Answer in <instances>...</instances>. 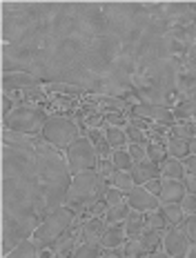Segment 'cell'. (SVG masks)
Masks as SVG:
<instances>
[{
    "label": "cell",
    "mask_w": 196,
    "mask_h": 258,
    "mask_svg": "<svg viewBox=\"0 0 196 258\" xmlns=\"http://www.w3.org/2000/svg\"><path fill=\"white\" fill-rule=\"evenodd\" d=\"M187 196L183 180H172V178H161V203L163 205H181L183 198Z\"/></svg>",
    "instance_id": "obj_12"
},
{
    "label": "cell",
    "mask_w": 196,
    "mask_h": 258,
    "mask_svg": "<svg viewBox=\"0 0 196 258\" xmlns=\"http://www.w3.org/2000/svg\"><path fill=\"white\" fill-rule=\"evenodd\" d=\"M101 258H125L123 247H121V249H105V254H103Z\"/></svg>",
    "instance_id": "obj_44"
},
{
    "label": "cell",
    "mask_w": 196,
    "mask_h": 258,
    "mask_svg": "<svg viewBox=\"0 0 196 258\" xmlns=\"http://www.w3.org/2000/svg\"><path fill=\"white\" fill-rule=\"evenodd\" d=\"M105 138H107V145L112 147V152H116V149H127L129 147V138H127V134H125V127L107 125L105 127Z\"/></svg>",
    "instance_id": "obj_18"
},
{
    "label": "cell",
    "mask_w": 196,
    "mask_h": 258,
    "mask_svg": "<svg viewBox=\"0 0 196 258\" xmlns=\"http://www.w3.org/2000/svg\"><path fill=\"white\" fill-rule=\"evenodd\" d=\"M147 258H170V256H167L165 251H152V254L147 256Z\"/></svg>",
    "instance_id": "obj_45"
},
{
    "label": "cell",
    "mask_w": 196,
    "mask_h": 258,
    "mask_svg": "<svg viewBox=\"0 0 196 258\" xmlns=\"http://www.w3.org/2000/svg\"><path fill=\"white\" fill-rule=\"evenodd\" d=\"M183 185H185V189H187V194H196V176L194 174H185Z\"/></svg>",
    "instance_id": "obj_40"
},
{
    "label": "cell",
    "mask_w": 196,
    "mask_h": 258,
    "mask_svg": "<svg viewBox=\"0 0 196 258\" xmlns=\"http://www.w3.org/2000/svg\"><path fill=\"white\" fill-rule=\"evenodd\" d=\"M127 152H129V156H132L134 165H136V163H143V160H147V149H145V145H129Z\"/></svg>",
    "instance_id": "obj_36"
},
{
    "label": "cell",
    "mask_w": 196,
    "mask_h": 258,
    "mask_svg": "<svg viewBox=\"0 0 196 258\" xmlns=\"http://www.w3.org/2000/svg\"><path fill=\"white\" fill-rule=\"evenodd\" d=\"M174 118L176 122H194L196 120V98H183L174 107Z\"/></svg>",
    "instance_id": "obj_17"
},
{
    "label": "cell",
    "mask_w": 196,
    "mask_h": 258,
    "mask_svg": "<svg viewBox=\"0 0 196 258\" xmlns=\"http://www.w3.org/2000/svg\"><path fill=\"white\" fill-rule=\"evenodd\" d=\"M185 216H196V194H187L181 203Z\"/></svg>",
    "instance_id": "obj_38"
},
{
    "label": "cell",
    "mask_w": 196,
    "mask_h": 258,
    "mask_svg": "<svg viewBox=\"0 0 196 258\" xmlns=\"http://www.w3.org/2000/svg\"><path fill=\"white\" fill-rule=\"evenodd\" d=\"M189 238L185 236L178 227H167L165 236H163V251H165L170 258H185L189 251Z\"/></svg>",
    "instance_id": "obj_9"
},
{
    "label": "cell",
    "mask_w": 196,
    "mask_h": 258,
    "mask_svg": "<svg viewBox=\"0 0 196 258\" xmlns=\"http://www.w3.org/2000/svg\"><path fill=\"white\" fill-rule=\"evenodd\" d=\"M65 160H67V167H69V171H72V176H74V174H80V171L96 169L101 156H98L94 143H91L89 138L80 136L78 141H76L72 147L65 152Z\"/></svg>",
    "instance_id": "obj_7"
},
{
    "label": "cell",
    "mask_w": 196,
    "mask_h": 258,
    "mask_svg": "<svg viewBox=\"0 0 196 258\" xmlns=\"http://www.w3.org/2000/svg\"><path fill=\"white\" fill-rule=\"evenodd\" d=\"M94 103L101 107L105 114L127 109V100H125V98H114V96H94Z\"/></svg>",
    "instance_id": "obj_22"
},
{
    "label": "cell",
    "mask_w": 196,
    "mask_h": 258,
    "mask_svg": "<svg viewBox=\"0 0 196 258\" xmlns=\"http://www.w3.org/2000/svg\"><path fill=\"white\" fill-rule=\"evenodd\" d=\"M123 227H125V234H127V238H140V234L145 232V214H140V212H134L132 209V214L127 216V220L123 223Z\"/></svg>",
    "instance_id": "obj_20"
},
{
    "label": "cell",
    "mask_w": 196,
    "mask_h": 258,
    "mask_svg": "<svg viewBox=\"0 0 196 258\" xmlns=\"http://www.w3.org/2000/svg\"><path fill=\"white\" fill-rule=\"evenodd\" d=\"M161 174H163V178H172V180H183L185 178V165H183V160H178V158H170L167 156L165 160L161 163Z\"/></svg>",
    "instance_id": "obj_19"
},
{
    "label": "cell",
    "mask_w": 196,
    "mask_h": 258,
    "mask_svg": "<svg viewBox=\"0 0 196 258\" xmlns=\"http://www.w3.org/2000/svg\"><path fill=\"white\" fill-rule=\"evenodd\" d=\"M42 85V80L27 72H12L3 74V94H12V91L20 89H38Z\"/></svg>",
    "instance_id": "obj_11"
},
{
    "label": "cell",
    "mask_w": 196,
    "mask_h": 258,
    "mask_svg": "<svg viewBox=\"0 0 196 258\" xmlns=\"http://www.w3.org/2000/svg\"><path fill=\"white\" fill-rule=\"evenodd\" d=\"M163 236H165V229H145L143 234H140V243H143V247L147 251H156V247L163 245Z\"/></svg>",
    "instance_id": "obj_25"
},
{
    "label": "cell",
    "mask_w": 196,
    "mask_h": 258,
    "mask_svg": "<svg viewBox=\"0 0 196 258\" xmlns=\"http://www.w3.org/2000/svg\"><path fill=\"white\" fill-rule=\"evenodd\" d=\"M103 201H105L107 207H118V205H123V203H127V196H125L121 189H116V187L110 185L105 191V196H103Z\"/></svg>",
    "instance_id": "obj_33"
},
{
    "label": "cell",
    "mask_w": 196,
    "mask_h": 258,
    "mask_svg": "<svg viewBox=\"0 0 196 258\" xmlns=\"http://www.w3.org/2000/svg\"><path fill=\"white\" fill-rule=\"evenodd\" d=\"M185 258H196V245L189 247V251H187V256H185Z\"/></svg>",
    "instance_id": "obj_47"
},
{
    "label": "cell",
    "mask_w": 196,
    "mask_h": 258,
    "mask_svg": "<svg viewBox=\"0 0 196 258\" xmlns=\"http://www.w3.org/2000/svg\"><path fill=\"white\" fill-rule=\"evenodd\" d=\"M127 205L134 209V212H140V214H147V212H156L161 209V198L154 196L152 191H147L143 185H136L132 191L127 194Z\"/></svg>",
    "instance_id": "obj_10"
},
{
    "label": "cell",
    "mask_w": 196,
    "mask_h": 258,
    "mask_svg": "<svg viewBox=\"0 0 196 258\" xmlns=\"http://www.w3.org/2000/svg\"><path fill=\"white\" fill-rule=\"evenodd\" d=\"M129 214H132V207H129L127 203H123V205H118V207H107L103 218H105L107 225H123Z\"/></svg>",
    "instance_id": "obj_24"
},
{
    "label": "cell",
    "mask_w": 196,
    "mask_h": 258,
    "mask_svg": "<svg viewBox=\"0 0 196 258\" xmlns=\"http://www.w3.org/2000/svg\"><path fill=\"white\" fill-rule=\"evenodd\" d=\"M187 98H196V91H192V94H189V96H187Z\"/></svg>",
    "instance_id": "obj_48"
},
{
    "label": "cell",
    "mask_w": 196,
    "mask_h": 258,
    "mask_svg": "<svg viewBox=\"0 0 196 258\" xmlns=\"http://www.w3.org/2000/svg\"><path fill=\"white\" fill-rule=\"evenodd\" d=\"M172 23L145 3H3V74L80 94L134 96L136 72L172 56Z\"/></svg>",
    "instance_id": "obj_1"
},
{
    "label": "cell",
    "mask_w": 196,
    "mask_h": 258,
    "mask_svg": "<svg viewBox=\"0 0 196 258\" xmlns=\"http://www.w3.org/2000/svg\"><path fill=\"white\" fill-rule=\"evenodd\" d=\"M145 227L147 229H165V218H163V214L156 209V212H147L145 214Z\"/></svg>",
    "instance_id": "obj_34"
},
{
    "label": "cell",
    "mask_w": 196,
    "mask_h": 258,
    "mask_svg": "<svg viewBox=\"0 0 196 258\" xmlns=\"http://www.w3.org/2000/svg\"><path fill=\"white\" fill-rule=\"evenodd\" d=\"M49 89L54 91V94H67V96H80V91L72 87V85H63V83H52V85H47Z\"/></svg>",
    "instance_id": "obj_37"
},
{
    "label": "cell",
    "mask_w": 196,
    "mask_h": 258,
    "mask_svg": "<svg viewBox=\"0 0 196 258\" xmlns=\"http://www.w3.org/2000/svg\"><path fill=\"white\" fill-rule=\"evenodd\" d=\"M56 258H69V256H63V254H56Z\"/></svg>",
    "instance_id": "obj_49"
},
{
    "label": "cell",
    "mask_w": 196,
    "mask_h": 258,
    "mask_svg": "<svg viewBox=\"0 0 196 258\" xmlns=\"http://www.w3.org/2000/svg\"><path fill=\"white\" fill-rule=\"evenodd\" d=\"M0 103H3V118L12 114V98H9V94H3V100H0Z\"/></svg>",
    "instance_id": "obj_43"
},
{
    "label": "cell",
    "mask_w": 196,
    "mask_h": 258,
    "mask_svg": "<svg viewBox=\"0 0 196 258\" xmlns=\"http://www.w3.org/2000/svg\"><path fill=\"white\" fill-rule=\"evenodd\" d=\"M105 229H107V223L103 216L87 218L83 223V227H80V240H83V243H101Z\"/></svg>",
    "instance_id": "obj_13"
},
{
    "label": "cell",
    "mask_w": 196,
    "mask_h": 258,
    "mask_svg": "<svg viewBox=\"0 0 196 258\" xmlns=\"http://www.w3.org/2000/svg\"><path fill=\"white\" fill-rule=\"evenodd\" d=\"M47 114L45 109L34 105H18L12 109V114L3 118V129L14 134H25V136H31V134H40V129L45 127L47 122Z\"/></svg>",
    "instance_id": "obj_5"
},
{
    "label": "cell",
    "mask_w": 196,
    "mask_h": 258,
    "mask_svg": "<svg viewBox=\"0 0 196 258\" xmlns=\"http://www.w3.org/2000/svg\"><path fill=\"white\" fill-rule=\"evenodd\" d=\"M123 254H125V258H147L150 251L145 249L138 238H127V243L123 245Z\"/></svg>",
    "instance_id": "obj_30"
},
{
    "label": "cell",
    "mask_w": 196,
    "mask_h": 258,
    "mask_svg": "<svg viewBox=\"0 0 196 258\" xmlns=\"http://www.w3.org/2000/svg\"><path fill=\"white\" fill-rule=\"evenodd\" d=\"M96 171L103 176V178L110 180V178H112V174L116 171V167H114L112 158H110V160H98V167H96Z\"/></svg>",
    "instance_id": "obj_39"
},
{
    "label": "cell",
    "mask_w": 196,
    "mask_h": 258,
    "mask_svg": "<svg viewBox=\"0 0 196 258\" xmlns=\"http://www.w3.org/2000/svg\"><path fill=\"white\" fill-rule=\"evenodd\" d=\"M129 114L140 116L145 120L154 122V125H163V127H172L176 122L174 118V111L170 107H163V105H152V103H134L129 107Z\"/></svg>",
    "instance_id": "obj_8"
},
{
    "label": "cell",
    "mask_w": 196,
    "mask_h": 258,
    "mask_svg": "<svg viewBox=\"0 0 196 258\" xmlns=\"http://www.w3.org/2000/svg\"><path fill=\"white\" fill-rule=\"evenodd\" d=\"M132 176L136 180V185H147L150 180L163 178L161 174V165L152 163V160H143V163H136L132 167Z\"/></svg>",
    "instance_id": "obj_14"
},
{
    "label": "cell",
    "mask_w": 196,
    "mask_h": 258,
    "mask_svg": "<svg viewBox=\"0 0 196 258\" xmlns=\"http://www.w3.org/2000/svg\"><path fill=\"white\" fill-rule=\"evenodd\" d=\"M145 149H147V160H152V163H156V165H161L163 160L167 158V149H165V145L163 143H147L145 145Z\"/></svg>",
    "instance_id": "obj_32"
},
{
    "label": "cell",
    "mask_w": 196,
    "mask_h": 258,
    "mask_svg": "<svg viewBox=\"0 0 196 258\" xmlns=\"http://www.w3.org/2000/svg\"><path fill=\"white\" fill-rule=\"evenodd\" d=\"M107 187H110V180L103 178L96 169L74 174L67 198H65V207L74 209V212H85V207H89L91 203L103 201Z\"/></svg>",
    "instance_id": "obj_3"
},
{
    "label": "cell",
    "mask_w": 196,
    "mask_h": 258,
    "mask_svg": "<svg viewBox=\"0 0 196 258\" xmlns=\"http://www.w3.org/2000/svg\"><path fill=\"white\" fill-rule=\"evenodd\" d=\"M76 216H78V212H74V209H69L65 205L58 207L56 212H52L40 225H38V229L34 232V236H31V240L38 245V249H52V247L76 225Z\"/></svg>",
    "instance_id": "obj_4"
},
{
    "label": "cell",
    "mask_w": 196,
    "mask_h": 258,
    "mask_svg": "<svg viewBox=\"0 0 196 258\" xmlns=\"http://www.w3.org/2000/svg\"><path fill=\"white\" fill-rule=\"evenodd\" d=\"M112 163L118 171H132V167H134V160L127 149H116V152L112 154Z\"/></svg>",
    "instance_id": "obj_31"
},
{
    "label": "cell",
    "mask_w": 196,
    "mask_h": 258,
    "mask_svg": "<svg viewBox=\"0 0 196 258\" xmlns=\"http://www.w3.org/2000/svg\"><path fill=\"white\" fill-rule=\"evenodd\" d=\"M170 134H172V138L189 143L196 136V127H194V122H174V125L170 127Z\"/></svg>",
    "instance_id": "obj_28"
},
{
    "label": "cell",
    "mask_w": 196,
    "mask_h": 258,
    "mask_svg": "<svg viewBox=\"0 0 196 258\" xmlns=\"http://www.w3.org/2000/svg\"><path fill=\"white\" fill-rule=\"evenodd\" d=\"M103 254H105V249L101 243H80L72 258H101Z\"/></svg>",
    "instance_id": "obj_29"
},
{
    "label": "cell",
    "mask_w": 196,
    "mask_h": 258,
    "mask_svg": "<svg viewBox=\"0 0 196 258\" xmlns=\"http://www.w3.org/2000/svg\"><path fill=\"white\" fill-rule=\"evenodd\" d=\"M189 154H196V136L189 141Z\"/></svg>",
    "instance_id": "obj_46"
},
{
    "label": "cell",
    "mask_w": 196,
    "mask_h": 258,
    "mask_svg": "<svg viewBox=\"0 0 196 258\" xmlns=\"http://www.w3.org/2000/svg\"><path fill=\"white\" fill-rule=\"evenodd\" d=\"M183 165H185V171H187V174L196 176V154H189L187 158L183 160Z\"/></svg>",
    "instance_id": "obj_41"
},
{
    "label": "cell",
    "mask_w": 196,
    "mask_h": 258,
    "mask_svg": "<svg viewBox=\"0 0 196 258\" xmlns=\"http://www.w3.org/2000/svg\"><path fill=\"white\" fill-rule=\"evenodd\" d=\"M38 245L34 243V240H25V243H20L16 249H12L7 256H3V258H38Z\"/></svg>",
    "instance_id": "obj_27"
},
{
    "label": "cell",
    "mask_w": 196,
    "mask_h": 258,
    "mask_svg": "<svg viewBox=\"0 0 196 258\" xmlns=\"http://www.w3.org/2000/svg\"><path fill=\"white\" fill-rule=\"evenodd\" d=\"M165 149H167V156L170 158H178V160H185L189 156V143L187 141H178V138H172L165 143Z\"/></svg>",
    "instance_id": "obj_26"
},
{
    "label": "cell",
    "mask_w": 196,
    "mask_h": 258,
    "mask_svg": "<svg viewBox=\"0 0 196 258\" xmlns=\"http://www.w3.org/2000/svg\"><path fill=\"white\" fill-rule=\"evenodd\" d=\"M38 136L45 143H49L52 147H56L58 152H67L72 145L78 141V125L74 120H69L67 116H49L45 127L40 129Z\"/></svg>",
    "instance_id": "obj_6"
},
{
    "label": "cell",
    "mask_w": 196,
    "mask_h": 258,
    "mask_svg": "<svg viewBox=\"0 0 196 258\" xmlns=\"http://www.w3.org/2000/svg\"><path fill=\"white\" fill-rule=\"evenodd\" d=\"M110 185L116 187V189H121L125 196H127V194L136 187V180H134L132 171H118V169H116V171L112 174V178H110Z\"/></svg>",
    "instance_id": "obj_21"
},
{
    "label": "cell",
    "mask_w": 196,
    "mask_h": 258,
    "mask_svg": "<svg viewBox=\"0 0 196 258\" xmlns=\"http://www.w3.org/2000/svg\"><path fill=\"white\" fill-rule=\"evenodd\" d=\"M87 138H89L91 143H94L98 156H101V160H110L112 158V147L107 145V138H105V129H98V127H91L87 129Z\"/></svg>",
    "instance_id": "obj_16"
},
{
    "label": "cell",
    "mask_w": 196,
    "mask_h": 258,
    "mask_svg": "<svg viewBox=\"0 0 196 258\" xmlns=\"http://www.w3.org/2000/svg\"><path fill=\"white\" fill-rule=\"evenodd\" d=\"M178 229L187 236L189 243L196 245V216H185V220L178 225Z\"/></svg>",
    "instance_id": "obj_35"
},
{
    "label": "cell",
    "mask_w": 196,
    "mask_h": 258,
    "mask_svg": "<svg viewBox=\"0 0 196 258\" xmlns=\"http://www.w3.org/2000/svg\"><path fill=\"white\" fill-rule=\"evenodd\" d=\"M125 243H127V234H125L123 225H107L105 234L101 238L103 249H121Z\"/></svg>",
    "instance_id": "obj_15"
},
{
    "label": "cell",
    "mask_w": 196,
    "mask_h": 258,
    "mask_svg": "<svg viewBox=\"0 0 196 258\" xmlns=\"http://www.w3.org/2000/svg\"><path fill=\"white\" fill-rule=\"evenodd\" d=\"M3 214L0 251L7 256L29 240L38 225L65 205L72 171L65 156L40 136L3 129Z\"/></svg>",
    "instance_id": "obj_2"
},
{
    "label": "cell",
    "mask_w": 196,
    "mask_h": 258,
    "mask_svg": "<svg viewBox=\"0 0 196 258\" xmlns=\"http://www.w3.org/2000/svg\"><path fill=\"white\" fill-rule=\"evenodd\" d=\"M143 187H145L147 191H152V194H154V196H159V194H161V178L150 180V182H147V185H143Z\"/></svg>",
    "instance_id": "obj_42"
},
{
    "label": "cell",
    "mask_w": 196,
    "mask_h": 258,
    "mask_svg": "<svg viewBox=\"0 0 196 258\" xmlns=\"http://www.w3.org/2000/svg\"><path fill=\"white\" fill-rule=\"evenodd\" d=\"M159 212L163 214V218H165L167 227H178L185 220V212L181 205H161Z\"/></svg>",
    "instance_id": "obj_23"
}]
</instances>
